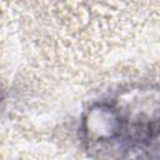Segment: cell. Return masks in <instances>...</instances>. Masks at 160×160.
Segmentation results:
<instances>
[{
	"label": "cell",
	"mask_w": 160,
	"mask_h": 160,
	"mask_svg": "<svg viewBox=\"0 0 160 160\" xmlns=\"http://www.w3.org/2000/svg\"><path fill=\"white\" fill-rule=\"evenodd\" d=\"M81 130L90 144H108L122 135L125 120L118 108L100 101L92 104L84 114Z\"/></svg>",
	"instance_id": "6da1fadb"
}]
</instances>
